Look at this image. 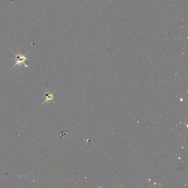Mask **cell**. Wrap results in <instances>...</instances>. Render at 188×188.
<instances>
[{
    "instance_id": "obj_1",
    "label": "cell",
    "mask_w": 188,
    "mask_h": 188,
    "mask_svg": "<svg viewBox=\"0 0 188 188\" xmlns=\"http://www.w3.org/2000/svg\"><path fill=\"white\" fill-rule=\"evenodd\" d=\"M26 58L25 56L21 55V54H19V55H16V65L14 66L13 67L16 66H19V64H22V63H24V61L26 60Z\"/></svg>"
},
{
    "instance_id": "obj_2",
    "label": "cell",
    "mask_w": 188,
    "mask_h": 188,
    "mask_svg": "<svg viewBox=\"0 0 188 188\" xmlns=\"http://www.w3.org/2000/svg\"><path fill=\"white\" fill-rule=\"evenodd\" d=\"M53 94L51 93H46V100L44 101V102H49V101H52L53 99Z\"/></svg>"
}]
</instances>
